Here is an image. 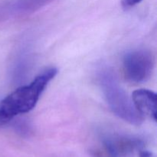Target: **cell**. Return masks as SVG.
I'll return each mask as SVG.
<instances>
[{
  "label": "cell",
  "instance_id": "8992f818",
  "mask_svg": "<svg viewBox=\"0 0 157 157\" xmlns=\"http://www.w3.org/2000/svg\"><path fill=\"white\" fill-rule=\"evenodd\" d=\"M55 0H13L4 7V13L21 16L34 13Z\"/></svg>",
  "mask_w": 157,
  "mask_h": 157
},
{
  "label": "cell",
  "instance_id": "ba28073f",
  "mask_svg": "<svg viewBox=\"0 0 157 157\" xmlns=\"http://www.w3.org/2000/svg\"><path fill=\"white\" fill-rule=\"evenodd\" d=\"M140 157H152V154L147 151H140Z\"/></svg>",
  "mask_w": 157,
  "mask_h": 157
},
{
  "label": "cell",
  "instance_id": "5b68a950",
  "mask_svg": "<svg viewBox=\"0 0 157 157\" xmlns=\"http://www.w3.org/2000/svg\"><path fill=\"white\" fill-rule=\"evenodd\" d=\"M132 101L141 116L145 115L156 121L157 103L156 94L153 91L147 89H139L135 90L132 94Z\"/></svg>",
  "mask_w": 157,
  "mask_h": 157
},
{
  "label": "cell",
  "instance_id": "3957f363",
  "mask_svg": "<svg viewBox=\"0 0 157 157\" xmlns=\"http://www.w3.org/2000/svg\"><path fill=\"white\" fill-rule=\"evenodd\" d=\"M154 65V56L150 52L143 49L132 51L123 59V72L127 81L140 84L150 78Z\"/></svg>",
  "mask_w": 157,
  "mask_h": 157
},
{
  "label": "cell",
  "instance_id": "277c9868",
  "mask_svg": "<svg viewBox=\"0 0 157 157\" xmlns=\"http://www.w3.org/2000/svg\"><path fill=\"white\" fill-rule=\"evenodd\" d=\"M142 147V141L136 138L116 134L105 135L101 147L94 150L95 157H130Z\"/></svg>",
  "mask_w": 157,
  "mask_h": 157
},
{
  "label": "cell",
  "instance_id": "7a4b0ae2",
  "mask_svg": "<svg viewBox=\"0 0 157 157\" xmlns=\"http://www.w3.org/2000/svg\"><path fill=\"white\" fill-rule=\"evenodd\" d=\"M98 81L104 98L116 116L133 125H140L143 117L135 108L133 101L118 82L113 71L103 67L98 71Z\"/></svg>",
  "mask_w": 157,
  "mask_h": 157
},
{
  "label": "cell",
  "instance_id": "52a82bcc",
  "mask_svg": "<svg viewBox=\"0 0 157 157\" xmlns=\"http://www.w3.org/2000/svg\"><path fill=\"white\" fill-rule=\"evenodd\" d=\"M142 1L143 0H122L121 4H122L123 8L127 10V9H130L133 6H136Z\"/></svg>",
  "mask_w": 157,
  "mask_h": 157
},
{
  "label": "cell",
  "instance_id": "6da1fadb",
  "mask_svg": "<svg viewBox=\"0 0 157 157\" xmlns=\"http://www.w3.org/2000/svg\"><path fill=\"white\" fill-rule=\"evenodd\" d=\"M57 73L56 68L50 67L37 76L32 83L18 87L2 100L0 101V127L9 124L18 115L31 111Z\"/></svg>",
  "mask_w": 157,
  "mask_h": 157
}]
</instances>
